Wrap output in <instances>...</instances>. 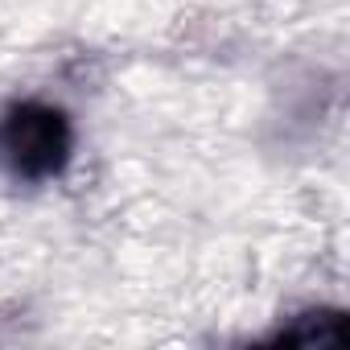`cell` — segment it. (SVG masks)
<instances>
[{"label": "cell", "mask_w": 350, "mask_h": 350, "mask_svg": "<svg viewBox=\"0 0 350 350\" xmlns=\"http://www.w3.org/2000/svg\"><path fill=\"white\" fill-rule=\"evenodd\" d=\"M0 157L21 178H50L70 157V124L58 107L21 103L0 120Z\"/></svg>", "instance_id": "6da1fadb"}]
</instances>
